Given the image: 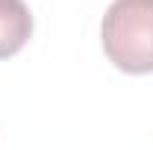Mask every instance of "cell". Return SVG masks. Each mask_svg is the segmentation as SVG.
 <instances>
[{
  "mask_svg": "<svg viewBox=\"0 0 153 150\" xmlns=\"http://www.w3.org/2000/svg\"><path fill=\"white\" fill-rule=\"evenodd\" d=\"M103 50L124 74H150L153 0H115L103 15Z\"/></svg>",
  "mask_w": 153,
  "mask_h": 150,
  "instance_id": "obj_1",
  "label": "cell"
},
{
  "mask_svg": "<svg viewBox=\"0 0 153 150\" xmlns=\"http://www.w3.org/2000/svg\"><path fill=\"white\" fill-rule=\"evenodd\" d=\"M33 36V15L24 0H0V59L15 56Z\"/></svg>",
  "mask_w": 153,
  "mask_h": 150,
  "instance_id": "obj_2",
  "label": "cell"
}]
</instances>
